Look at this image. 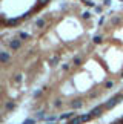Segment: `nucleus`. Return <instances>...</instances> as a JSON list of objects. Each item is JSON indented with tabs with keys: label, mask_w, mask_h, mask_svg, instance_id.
Masks as SVG:
<instances>
[{
	"label": "nucleus",
	"mask_w": 123,
	"mask_h": 124,
	"mask_svg": "<svg viewBox=\"0 0 123 124\" xmlns=\"http://www.w3.org/2000/svg\"><path fill=\"white\" fill-rule=\"evenodd\" d=\"M117 103H120V101H119V100H117V98L114 97L112 100H109V101H108V103L105 104V107H106V109H112V107H114V106H115Z\"/></svg>",
	"instance_id": "obj_1"
},
{
	"label": "nucleus",
	"mask_w": 123,
	"mask_h": 124,
	"mask_svg": "<svg viewBox=\"0 0 123 124\" xmlns=\"http://www.w3.org/2000/svg\"><path fill=\"white\" fill-rule=\"evenodd\" d=\"M91 115H92V116H100V115H102V107H96V109H92Z\"/></svg>",
	"instance_id": "obj_2"
},
{
	"label": "nucleus",
	"mask_w": 123,
	"mask_h": 124,
	"mask_svg": "<svg viewBox=\"0 0 123 124\" xmlns=\"http://www.w3.org/2000/svg\"><path fill=\"white\" fill-rule=\"evenodd\" d=\"M11 47L12 49H18V47H20V40H12L11 41Z\"/></svg>",
	"instance_id": "obj_3"
},
{
	"label": "nucleus",
	"mask_w": 123,
	"mask_h": 124,
	"mask_svg": "<svg viewBox=\"0 0 123 124\" xmlns=\"http://www.w3.org/2000/svg\"><path fill=\"white\" fill-rule=\"evenodd\" d=\"M82 123V116H75V118H72L68 124H80Z\"/></svg>",
	"instance_id": "obj_4"
},
{
	"label": "nucleus",
	"mask_w": 123,
	"mask_h": 124,
	"mask_svg": "<svg viewBox=\"0 0 123 124\" xmlns=\"http://www.w3.org/2000/svg\"><path fill=\"white\" fill-rule=\"evenodd\" d=\"M8 60H9V55L6 54V52H2V54H0V61L5 63V61H8Z\"/></svg>",
	"instance_id": "obj_5"
},
{
	"label": "nucleus",
	"mask_w": 123,
	"mask_h": 124,
	"mask_svg": "<svg viewBox=\"0 0 123 124\" xmlns=\"http://www.w3.org/2000/svg\"><path fill=\"white\" fill-rule=\"evenodd\" d=\"M82 106H83V101H80V100H77V101L72 103V107H74V109H80Z\"/></svg>",
	"instance_id": "obj_6"
},
{
	"label": "nucleus",
	"mask_w": 123,
	"mask_h": 124,
	"mask_svg": "<svg viewBox=\"0 0 123 124\" xmlns=\"http://www.w3.org/2000/svg\"><path fill=\"white\" fill-rule=\"evenodd\" d=\"M74 113L72 112H68V113H65V115H62V120H68V118H71Z\"/></svg>",
	"instance_id": "obj_7"
},
{
	"label": "nucleus",
	"mask_w": 123,
	"mask_h": 124,
	"mask_svg": "<svg viewBox=\"0 0 123 124\" xmlns=\"http://www.w3.org/2000/svg\"><path fill=\"white\" fill-rule=\"evenodd\" d=\"M92 118V115H82V123H85V121H89Z\"/></svg>",
	"instance_id": "obj_8"
},
{
	"label": "nucleus",
	"mask_w": 123,
	"mask_h": 124,
	"mask_svg": "<svg viewBox=\"0 0 123 124\" xmlns=\"http://www.w3.org/2000/svg\"><path fill=\"white\" fill-rule=\"evenodd\" d=\"M92 41H94V43H102V37H100V35H96V37L92 39Z\"/></svg>",
	"instance_id": "obj_9"
},
{
	"label": "nucleus",
	"mask_w": 123,
	"mask_h": 124,
	"mask_svg": "<svg viewBox=\"0 0 123 124\" xmlns=\"http://www.w3.org/2000/svg\"><path fill=\"white\" fill-rule=\"evenodd\" d=\"M35 25L39 26V28H42V26L45 25V20H42V18H40V20H37V23H35Z\"/></svg>",
	"instance_id": "obj_10"
},
{
	"label": "nucleus",
	"mask_w": 123,
	"mask_h": 124,
	"mask_svg": "<svg viewBox=\"0 0 123 124\" xmlns=\"http://www.w3.org/2000/svg\"><path fill=\"white\" fill-rule=\"evenodd\" d=\"M80 63H82V60H80L79 57H77V58H74V64L75 66H80Z\"/></svg>",
	"instance_id": "obj_11"
},
{
	"label": "nucleus",
	"mask_w": 123,
	"mask_h": 124,
	"mask_svg": "<svg viewBox=\"0 0 123 124\" xmlns=\"http://www.w3.org/2000/svg\"><path fill=\"white\" fill-rule=\"evenodd\" d=\"M83 3H85V5H88V6H94V2H91V0H85Z\"/></svg>",
	"instance_id": "obj_12"
},
{
	"label": "nucleus",
	"mask_w": 123,
	"mask_h": 124,
	"mask_svg": "<svg viewBox=\"0 0 123 124\" xmlns=\"http://www.w3.org/2000/svg\"><path fill=\"white\" fill-rule=\"evenodd\" d=\"M112 86H114V83H112V81H106L105 83V87H112Z\"/></svg>",
	"instance_id": "obj_13"
},
{
	"label": "nucleus",
	"mask_w": 123,
	"mask_h": 124,
	"mask_svg": "<svg viewBox=\"0 0 123 124\" xmlns=\"http://www.w3.org/2000/svg\"><path fill=\"white\" fill-rule=\"evenodd\" d=\"M57 61H59V58H57V57H54V58H51V61H49V63H51V64H55Z\"/></svg>",
	"instance_id": "obj_14"
},
{
	"label": "nucleus",
	"mask_w": 123,
	"mask_h": 124,
	"mask_svg": "<svg viewBox=\"0 0 123 124\" xmlns=\"http://www.w3.org/2000/svg\"><path fill=\"white\" fill-rule=\"evenodd\" d=\"M82 16H83V18H89V17H91V14H89V12H83Z\"/></svg>",
	"instance_id": "obj_15"
},
{
	"label": "nucleus",
	"mask_w": 123,
	"mask_h": 124,
	"mask_svg": "<svg viewBox=\"0 0 123 124\" xmlns=\"http://www.w3.org/2000/svg\"><path fill=\"white\" fill-rule=\"evenodd\" d=\"M23 124H34V120H26V121H23Z\"/></svg>",
	"instance_id": "obj_16"
},
{
	"label": "nucleus",
	"mask_w": 123,
	"mask_h": 124,
	"mask_svg": "<svg viewBox=\"0 0 123 124\" xmlns=\"http://www.w3.org/2000/svg\"><path fill=\"white\" fill-rule=\"evenodd\" d=\"M20 39H28V34H25V32H20Z\"/></svg>",
	"instance_id": "obj_17"
},
{
	"label": "nucleus",
	"mask_w": 123,
	"mask_h": 124,
	"mask_svg": "<svg viewBox=\"0 0 123 124\" xmlns=\"http://www.w3.org/2000/svg\"><path fill=\"white\" fill-rule=\"evenodd\" d=\"M6 107H8V109H12V107H14V103H8Z\"/></svg>",
	"instance_id": "obj_18"
},
{
	"label": "nucleus",
	"mask_w": 123,
	"mask_h": 124,
	"mask_svg": "<svg viewBox=\"0 0 123 124\" xmlns=\"http://www.w3.org/2000/svg\"><path fill=\"white\" fill-rule=\"evenodd\" d=\"M39 2H40V5H46V3L49 2V0H39Z\"/></svg>",
	"instance_id": "obj_19"
},
{
	"label": "nucleus",
	"mask_w": 123,
	"mask_h": 124,
	"mask_svg": "<svg viewBox=\"0 0 123 124\" xmlns=\"http://www.w3.org/2000/svg\"><path fill=\"white\" fill-rule=\"evenodd\" d=\"M20 80H22V75H17V77H16V81L18 83V81H20Z\"/></svg>",
	"instance_id": "obj_20"
},
{
	"label": "nucleus",
	"mask_w": 123,
	"mask_h": 124,
	"mask_svg": "<svg viewBox=\"0 0 123 124\" xmlns=\"http://www.w3.org/2000/svg\"><path fill=\"white\" fill-rule=\"evenodd\" d=\"M96 11L97 12H102V6H96Z\"/></svg>",
	"instance_id": "obj_21"
},
{
	"label": "nucleus",
	"mask_w": 123,
	"mask_h": 124,
	"mask_svg": "<svg viewBox=\"0 0 123 124\" xmlns=\"http://www.w3.org/2000/svg\"><path fill=\"white\" fill-rule=\"evenodd\" d=\"M122 77H123V72H122Z\"/></svg>",
	"instance_id": "obj_22"
},
{
	"label": "nucleus",
	"mask_w": 123,
	"mask_h": 124,
	"mask_svg": "<svg viewBox=\"0 0 123 124\" xmlns=\"http://www.w3.org/2000/svg\"><path fill=\"white\" fill-rule=\"evenodd\" d=\"M122 120H123V118H122Z\"/></svg>",
	"instance_id": "obj_23"
}]
</instances>
